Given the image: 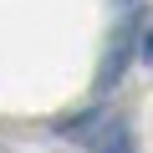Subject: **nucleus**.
I'll list each match as a JSON object with an SVG mask.
<instances>
[{
	"mask_svg": "<svg viewBox=\"0 0 153 153\" xmlns=\"http://www.w3.org/2000/svg\"><path fill=\"white\" fill-rule=\"evenodd\" d=\"M87 153H138V143H133V133H128L123 117H102L97 133L87 138Z\"/></svg>",
	"mask_w": 153,
	"mask_h": 153,
	"instance_id": "1",
	"label": "nucleus"
},
{
	"mask_svg": "<svg viewBox=\"0 0 153 153\" xmlns=\"http://www.w3.org/2000/svg\"><path fill=\"white\" fill-rule=\"evenodd\" d=\"M133 41H138V21H128V26L117 31V41H112V51H107V61H102V76H97V87H102V92L117 82L123 66L133 61Z\"/></svg>",
	"mask_w": 153,
	"mask_h": 153,
	"instance_id": "2",
	"label": "nucleus"
},
{
	"mask_svg": "<svg viewBox=\"0 0 153 153\" xmlns=\"http://www.w3.org/2000/svg\"><path fill=\"white\" fill-rule=\"evenodd\" d=\"M143 61H148V66H153V26H148V31H143Z\"/></svg>",
	"mask_w": 153,
	"mask_h": 153,
	"instance_id": "3",
	"label": "nucleus"
},
{
	"mask_svg": "<svg viewBox=\"0 0 153 153\" xmlns=\"http://www.w3.org/2000/svg\"><path fill=\"white\" fill-rule=\"evenodd\" d=\"M128 5H133V0H128Z\"/></svg>",
	"mask_w": 153,
	"mask_h": 153,
	"instance_id": "4",
	"label": "nucleus"
}]
</instances>
